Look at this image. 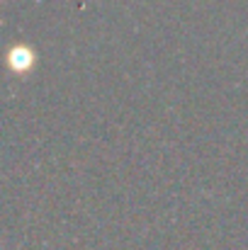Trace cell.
<instances>
[{
	"label": "cell",
	"mask_w": 248,
	"mask_h": 250,
	"mask_svg": "<svg viewBox=\"0 0 248 250\" xmlns=\"http://www.w3.org/2000/svg\"><path fill=\"white\" fill-rule=\"evenodd\" d=\"M10 66H12V71L24 73V71L32 66V51H29L27 46H17V49H12V51H10Z\"/></svg>",
	"instance_id": "6da1fadb"
}]
</instances>
